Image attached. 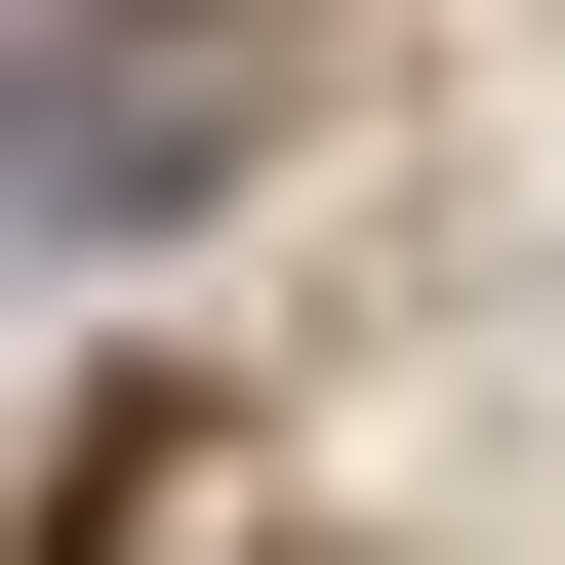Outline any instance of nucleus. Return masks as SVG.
<instances>
[{"instance_id": "nucleus-1", "label": "nucleus", "mask_w": 565, "mask_h": 565, "mask_svg": "<svg viewBox=\"0 0 565 565\" xmlns=\"http://www.w3.org/2000/svg\"><path fill=\"white\" fill-rule=\"evenodd\" d=\"M243 121H323L282 41H0V202H202Z\"/></svg>"}]
</instances>
